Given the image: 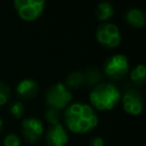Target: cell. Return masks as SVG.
I'll use <instances>...</instances> for the list:
<instances>
[{"label": "cell", "mask_w": 146, "mask_h": 146, "mask_svg": "<svg viewBox=\"0 0 146 146\" xmlns=\"http://www.w3.org/2000/svg\"><path fill=\"white\" fill-rule=\"evenodd\" d=\"M66 128L73 133H87L98 124V116L95 110L86 103L70 104L64 112Z\"/></svg>", "instance_id": "cell-1"}, {"label": "cell", "mask_w": 146, "mask_h": 146, "mask_svg": "<svg viewBox=\"0 0 146 146\" xmlns=\"http://www.w3.org/2000/svg\"><path fill=\"white\" fill-rule=\"evenodd\" d=\"M89 100L92 108L98 111H111L121 100V94L113 83L100 82L90 91Z\"/></svg>", "instance_id": "cell-2"}, {"label": "cell", "mask_w": 146, "mask_h": 146, "mask_svg": "<svg viewBox=\"0 0 146 146\" xmlns=\"http://www.w3.org/2000/svg\"><path fill=\"white\" fill-rule=\"evenodd\" d=\"M72 92L62 82H57L51 86L46 92V103L48 107L56 108L58 111L66 108L72 100Z\"/></svg>", "instance_id": "cell-3"}, {"label": "cell", "mask_w": 146, "mask_h": 146, "mask_svg": "<svg viewBox=\"0 0 146 146\" xmlns=\"http://www.w3.org/2000/svg\"><path fill=\"white\" fill-rule=\"evenodd\" d=\"M129 72V60L122 54L113 55L104 64V73L113 81L122 80Z\"/></svg>", "instance_id": "cell-4"}, {"label": "cell", "mask_w": 146, "mask_h": 146, "mask_svg": "<svg viewBox=\"0 0 146 146\" xmlns=\"http://www.w3.org/2000/svg\"><path fill=\"white\" fill-rule=\"evenodd\" d=\"M46 0H14L18 16L26 22L35 21L43 13Z\"/></svg>", "instance_id": "cell-5"}, {"label": "cell", "mask_w": 146, "mask_h": 146, "mask_svg": "<svg viewBox=\"0 0 146 146\" xmlns=\"http://www.w3.org/2000/svg\"><path fill=\"white\" fill-rule=\"evenodd\" d=\"M97 41L107 48H114L121 42V33L119 27L113 23L100 24L96 30Z\"/></svg>", "instance_id": "cell-6"}, {"label": "cell", "mask_w": 146, "mask_h": 146, "mask_svg": "<svg viewBox=\"0 0 146 146\" xmlns=\"http://www.w3.org/2000/svg\"><path fill=\"white\" fill-rule=\"evenodd\" d=\"M123 110L129 115H139L144 108L143 96L137 89H128L121 97Z\"/></svg>", "instance_id": "cell-7"}, {"label": "cell", "mask_w": 146, "mask_h": 146, "mask_svg": "<svg viewBox=\"0 0 146 146\" xmlns=\"http://www.w3.org/2000/svg\"><path fill=\"white\" fill-rule=\"evenodd\" d=\"M43 131H44L43 123L41 120L36 117L30 116L24 119L22 122V133L24 138L31 144L38 143L41 139Z\"/></svg>", "instance_id": "cell-8"}, {"label": "cell", "mask_w": 146, "mask_h": 146, "mask_svg": "<svg viewBox=\"0 0 146 146\" xmlns=\"http://www.w3.org/2000/svg\"><path fill=\"white\" fill-rule=\"evenodd\" d=\"M48 146H66L68 143V133L63 124L57 123L50 125L46 135Z\"/></svg>", "instance_id": "cell-9"}, {"label": "cell", "mask_w": 146, "mask_h": 146, "mask_svg": "<svg viewBox=\"0 0 146 146\" xmlns=\"http://www.w3.org/2000/svg\"><path fill=\"white\" fill-rule=\"evenodd\" d=\"M39 91V86L36 81L32 79H24L18 82L16 87V92L22 99H31Z\"/></svg>", "instance_id": "cell-10"}, {"label": "cell", "mask_w": 146, "mask_h": 146, "mask_svg": "<svg viewBox=\"0 0 146 146\" xmlns=\"http://www.w3.org/2000/svg\"><path fill=\"white\" fill-rule=\"evenodd\" d=\"M125 22L132 27L140 29L145 25V14L139 8H131L125 13Z\"/></svg>", "instance_id": "cell-11"}, {"label": "cell", "mask_w": 146, "mask_h": 146, "mask_svg": "<svg viewBox=\"0 0 146 146\" xmlns=\"http://www.w3.org/2000/svg\"><path fill=\"white\" fill-rule=\"evenodd\" d=\"M83 73V79H84V83L89 87H95L97 86L98 83L102 82V79H103V74L102 72L96 68V67H88Z\"/></svg>", "instance_id": "cell-12"}, {"label": "cell", "mask_w": 146, "mask_h": 146, "mask_svg": "<svg viewBox=\"0 0 146 146\" xmlns=\"http://www.w3.org/2000/svg\"><path fill=\"white\" fill-rule=\"evenodd\" d=\"M114 14V8L112 6V3L107 2V1H102L97 5L96 8V16L99 21H107L108 18H111Z\"/></svg>", "instance_id": "cell-13"}, {"label": "cell", "mask_w": 146, "mask_h": 146, "mask_svg": "<svg viewBox=\"0 0 146 146\" xmlns=\"http://www.w3.org/2000/svg\"><path fill=\"white\" fill-rule=\"evenodd\" d=\"M68 89H76L80 88L82 84H84V79H83V73L80 71H74L70 73L66 78V81L64 83Z\"/></svg>", "instance_id": "cell-14"}, {"label": "cell", "mask_w": 146, "mask_h": 146, "mask_svg": "<svg viewBox=\"0 0 146 146\" xmlns=\"http://www.w3.org/2000/svg\"><path fill=\"white\" fill-rule=\"evenodd\" d=\"M146 79V68L144 64H138L130 73V80L135 86H143Z\"/></svg>", "instance_id": "cell-15"}, {"label": "cell", "mask_w": 146, "mask_h": 146, "mask_svg": "<svg viewBox=\"0 0 146 146\" xmlns=\"http://www.w3.org/2000/svg\"><path fill=\"white\" fill-rule=\"evenodd\" d=\"M44 117H46L47 122H48L50 125L57 124V123H59V119H60V111H58V110H56V108L48 107V108H47V111L44 112Z\"/></svg>", "instance_id": "cell-16"}, {"label": "cell", "mask_w": 146, "mask_h": 146, "mask_svg": "<svg viewBox=\"0 0 146 146\" xmlns=\"http://www.w3.org/2000/svg\"><path fill=\"white\" fill-rule=\"evenodd\" d=\"M9 111H10L11 115L15 119H21L23 116V114H24V105H23L22 102L17 100V102H15V103H13L10 105Z\"/></svg>", "instance_id": "cell-17"}, {"label": "cell", "mask_w": 146, "mask_h": 146, "mask_svg": "<svg viewBox=\"0 0 146 146\" xmlns=\"http://www.w3.org/2000/svg\"><path fill=\"white\" fill-rule=\"evenodd\" d=\"M10 98V88L0 81V106L6 105Z\"/></svg>", "instance_id": "cell-18"}, {"label": "cell", "mask_w": 146, "mask_h": 146, "mask_svg": "<svg viewBox=\"0 0 146 146\" xmlns=\"http://www.w3.org/2000/svg\"><path fill=\"white\" fill-rule=\"evenodd\" d=\"M3 146H21V139L15 133H9L3 138Z\"/></svg>", "instance_id": "cell-19"}, {"label": "cell", "mask_w": 146, "mask_h": 146, "mask_svg": "<svg viewBox=\"0 0 146 146\" xmlns=\"http://www.w3.org/2000/svg\"><path fill=\"white\" fill-rule=\"evenodd\" d=\"M90 146H104V140L100 137H94L90 141Z\"/></svg>", "instance_id": "cell-20"}, {"label": "cell", "mask_w": 146, "mask_h": 146, "mask_svg": "<svg viewBox=\"0 0 146 146\" xmlns=\"http://www.w3.org/2000/svg\"><path fill=\"white\" fill-rule=\"evenodd\" d=\"M2 125H3V122H2V119H1V116H0V131H1V129H2Z\"/></svg>", "instance_id": "cell-21"}]
</instances>
